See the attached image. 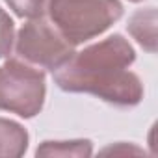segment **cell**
Wrapping results in <instances>:
<instances>
[{
	"label": "cell",
	"instance_id": "3",
	"mask_svg": "<svg viewBox=\"0 0 158 158\" xmlns=\"http://www.w3.org/2000/svg\"><path fill=\"white\" fill-rule=\"evenodd\" d=\"M19 52L34 61L56 67L71 56V47L63 43L45 23H32L21 32Z\"/></svg>",
	"mask_w": 158,
	"mask_h": 158
},
{
	"label": "cell",
	"instance_id": "2",
	"mask_svg": "<svg viewBox=\"0 0 158 158\" xmlns=\"http://www.w3.org/2000/svg\"><path fill=\"white\" fill-rule=\"evenodd\" d=\"M43 99V76L15 61L0 69V106L32 115Z\"/></svg>",
	"mask_w": 158,
	"mask_h": 158
},
{
	"label": "cell",
	"instance_id": "5",
	"mask_svg": "<svg viewBox=\"0 0 158 158\" xmlns=\"http://www.w3.org/2000/svg\"><path fill=\"white\" fill-rule=\"evenodd\" d=\"M11 47V21L0 11V56H4Z\"/></svg>",
	"mask_w": 158,
	"mask_h": 158
},
{
	"label": "cell",
	"instance_id": "4",
	"mask_svg": "<svg viewBox=\"0 0 158 158\" xmlns=\"http://www.w3.org/2000/svg\"><path fill=\"white\" fill-rule=\"evenodd\" d=\"M8 2L15 8V11L19 15L35 17V15H41V10H43V2H45V0H8Z\"/></svg>",
	"mask_w": 158,
	"mask_h": 158
},
{
	"label": "cell",
	"instance_id": "1",
	"mask_svg": "<svg viewBox=\"0 0 158 158\" xmlns=\"http://www.w3.org/2000/svg\"><path fill=\"white\" fill-rule=\"evenodd\" d=\"M50 8L52 19L71 43L104 30L121 15V6L115 0H52Z\"/></svg>",
	"mask_w": 158,
	"mask_h": 158
}]
</instances>
